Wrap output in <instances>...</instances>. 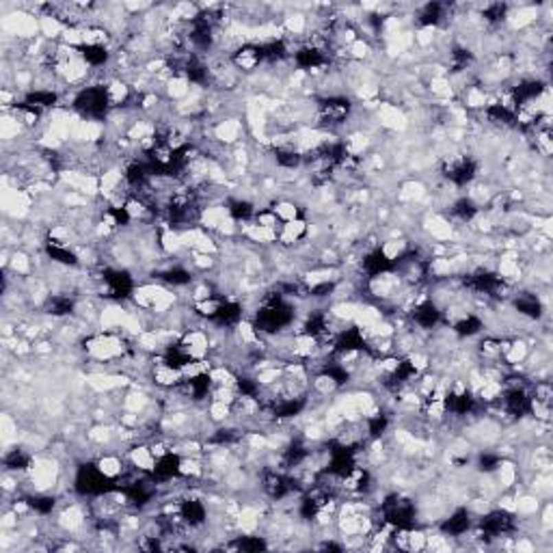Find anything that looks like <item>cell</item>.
I'll return each mask as SVG.
<instances>
[{
  "label": "cell",
  "mask_w": 553,
  "mask_h": 553,
  "mask_svg": "<svg viewBox=\"0 0 553 553\" xmlns=\"http://www.w3.org/2000/svg\"><path fill=\"white\" fill-rule=\"evenodd\" d=\"M245 122L240 117H223L212 124V141H216L223 147H234L242 143L245 137Z\"/></svg>",
  "instance_id": "cell-1"
},
{
  "label": "cell",
  "mask_w": 553,
  "mask_h": 553,
  "mask_svg": "<svg viewBox=\"0 0 553 553\" xmlns=\"http://www.w3.org/2000/svg\"><path fill=\"white\" fill-rule=\"evenodd\" d=\"M87 526V512L82 504H65L56 515V528L58 532L76 534Z\"/></svg>",
  "instance_id": "cell-2"
},
{
  "label": "cell",
  "mask_w": 553,
  "mask_h": 553,
  "mask_svg": "<svg viewBox=\"0 0 553 553\" xmlns=\"http://www.w3.org/2000/svg\"><path fill=\"white\" fill-rule=\"evenodd\" d=\"M454 229L456 227L452 225V221L441 212H428V216L424 218V234L435 242L447 245L454 240Z\"/></svg>",
  "instance_id": "cell-3"
},
{
  "label": "cell",
  "mask_w": 553,
  "mask_h": 553,
  "mask_svg": "<svg viewBox=\"0 0 553 553\" xmlns=\"http://www.w3.org/2000/svg\"><path fill=\"white\" fill-rule=\"evenodd\" d=\"M126 458L130 462V467H134V471H139V473H154L156 471L158 458L154 456L149 443H134L128 450Z\"/></svg>",
  "instance_id": "cell-4"
},
{
  "label": "cell",
  "mask_w": 553,
  "mask_h": 553,
  "mask_svg": "<svg viewBox=\"0 0 553 553\" xmlns=\"http://www.w3.org/2000/svg\"><path fill=\"white\" fill-rule=\"evenodd\" d=\"M227 216H232L227 203L203 205L201 216H199V227L205 229V232H210V234H216V229L221 227V223L225 221Z\"/></svg>",
  "instance_id": "cell-5"
},
{
  "label": "cell",
  "mask_w": 553,
  "mask_h": 553,
  "mask_svg": "<svg viewBox=\"0 0 553 553\" xmlns=\"http://www.w3.org/2000/svg\"><path fill=\"white\" fill-rule=\"evenodd\" d=\"M152 383L156 387H162V390H173L179 383H182V372L179 368L171 365V363H160L152 368Z\"/></svg>",
  "instance_id": "cell-6"
},
{
  "label": "cell",
  "mask_w": 553,
  "mask_h": 553,
  "mask_svg": "<svg viewBox=\"0 0 553 553\" xmlns=\"http://www.w3.org/2000/svg\"><path fill=\"white\" fill-rule=\"evenodd\" d=\"M411 251V242L407 238H387L383 245H379V253L385 258V262L396 264L400 258H405Z\"/></svg>",
  "instance_id": "cell-7"
},
{
  "label": "cell",
  "mask_w": 553,
  "mask_h": 553,
  "mask_svg": "<svg viewBox=\"0 0 553 553\" xmlns=\"http://www.w3.org/2000/svg\"><path fill=\"white\" fill-rule=\"evenodd\" d=\"M519 480V467L512 460H499L495 465V482L501 490H512Z\"/></svg>",
  "instance_id": "cell-8"
},
{
  "label": "cell",
  "mask_w": 553,
  "mask_h": 553,
  "mask_svg": "<svg viewBox=\"0 0 553 553\" xmlns=\"http://www.w3.org/2000/svg\"><path fill=\"white\" fill-rule=\"evenodd\" d=\"M95 467L98 471L106 477V480H117L119 475H124L126 467H124V460L119 458V454H100L98 460H95Z\"/></svg>",
  "instance_id": "cell-9"
},
{
  "label": "cell",
  "mask_w": 553,
  "mask_h": 553,
  "mask_svg": "<svg viewBox=\"0 0 553 553\" xmlns=\"http://www.w3.org/2000/svg\"><path fill=\"white\" fill-rule=\"evenodd\" d=\"M460 95H462L460 106L465 109L467 113H469V111H484V109H486L488 93H486L484 89L480 87V82L469 84V87H467L465 91H462Z\"/></svg>",
  "instance_id": "cell-10"
},
{
  "label": "cell",
  "mask_w": 553,
  "mask_h": 553,
  "mask_svg": "<svg viewBox=\"0 0 553 553\" xmlns=\"http://www.w3.org/2000/svg\"><path fill=\"white\" fill-rule=\"evenodd\" d=\"M33 256L28 251L24 249H16L11 253V258H9V266H7V271L13 273L16 277H31L33 273Z\"/></svg>",
  "instance_id": "cell-11"
},
{
  "label": "cell",
  "mask_w": 553,
  "mask_h": 553,
  "mask_svg": "<svg viewBox=\"0 0 553 553\" xmlns=\"http://www.w3.org/2000/svg\"><path fill=\"white\" fill-rule=\"evenodd\" d=\"M530 341L526 339V337H515V339H510V346H508V350H506V354H504V361H506V365L510 368V365H519V363H523L526 361V357H528V352H530Z\"/></svg>",
  "instance_id": "cell-12"
},
{
  "label": "cell",
  "mask_w": 553,
  "mask_h": 553,
  "mask_svg": "<svg viewBox=\"0 0 553 553\" xmlns=\"http://www.w3.org/2000/svg\"><path fill=\"white\" fill-rule=\"evenodd\" d=\"M271 210L277 214V218H279L281 223H290V221H294V218L301 216V207H298V203L292 201V199H286V197H281V199L273 201Z\"/></svg>",
  "instance_id": "cell-13"
},
{
  "label": "cell",
  "mask_w": 553,
  "mask_h": 553,
  "mask_svg": "<svg viewBox=\"0 0 553 553\" xmlns=\"http://www.w3.org/2000/svg\"><path fill=\"white\" fill-rule=\"evenodd\" d=\"M517 512L521 517H534L541 510V497L534 495V493H517Z\"/></svg>",
  "instance_id": "cell-14"
},
{
  "label": "cell",
  "mask_w": 553,
  "mask_h": 553,
  "mask_svg": "<svg viewBox=\"0 0 553 553\" xmlns=\"http://www.w3.org/2000/svg\"><path fill=\"white\" fill-rule=\"evenodd\" d=\"M205 413H207V420H210L214 426L225 424L232 420V405H227V402H218V400H210Z\"/></svg>",
  "instance_id": "cell-15"
},
{
  "label": "cell",
  "mask_w": 553,
  "mask_h": 553,
  "mask_svg": "<svg viewBox=\"0 0 553 553\" xmlns=\"http://www.w3.org/2000/svg\"><path fill=\"white\" fill-rule=\"evenodd\" d=\"M190 266L195 268L199 273H207V271H214L218 266L216 258L214 256H207V253H199V251H190Z\"/></svg>",
  "instance_id": "cell-16"
},
{
  "label": "cell",
  "mask_w": 553,
  "mask_h": 553,
  "mask_svg": "<svg viewBox=\"0 0 553 553\" xmlns=\"http://www.w3.org/2000/svg\"><path fill=\"white\" fill-rule=\"evenodd\" d=\"M426 549V530H409V551H424Z\"/></svg>",
  "instance_id": "cell-17"
},
{
  "label": "cell",
  "mask_w": 553,
  "mask_h": 553,
  "mask_svg": "<svg viewBox=\"0 0 553 553\" xmlns=\"http://www.w3.org/2000/svg\"><path fill=\"white\" fill-rule=\"evenodd\" d=\"M541 528L545 532H549L553 528V506L551 504H545V510H543V519H541Z\"/></svg>",
  "instance_id": "cell-18"
},
{
  "label": "cell",
  "mask_w": 553,
  "mask_h": 553,
  "mask_svg": "<svg viewBox=\"0 0 553 553\" xmlns=\"http://www.w3.org/2000/svg\"><path fill=\"white\" fill-rule=\"evenodd\" d=\"M512 547H515L517 551H523V553H534V551H536V545L530 541L528 536H521Z\"/></svg>",
  "instance_id": "cell-19"
}]
</instances>
